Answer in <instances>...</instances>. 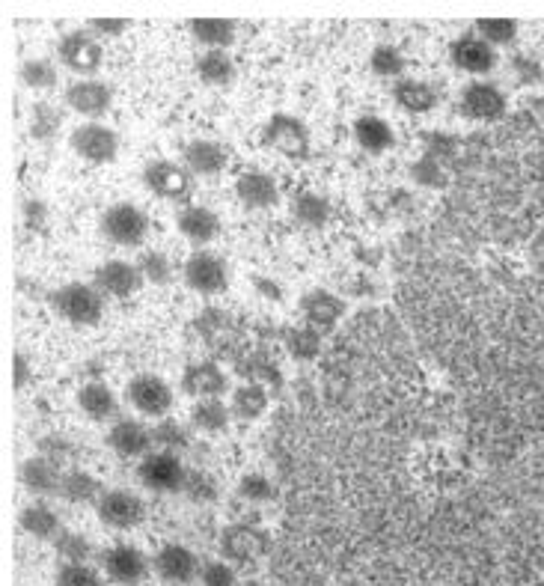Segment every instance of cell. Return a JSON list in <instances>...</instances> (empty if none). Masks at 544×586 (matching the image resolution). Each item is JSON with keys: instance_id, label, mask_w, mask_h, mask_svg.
Masks as SVG:
<instances>
[{"instance_id": "cell-1", "label": "cell", "mask_w": 544, "mask_h": 586, "mask_svg": "<svg viewBox=\"0 0 544 586\" xmlns=\"http://www.w3.org/2000/svg\"><path fill=\"white\" fill-rule=\"evenodd\" d=\"M51 307L60 319L78 328H93L105 319V295L96 283H66L51 295Z\"/></svg>"}, {"instance_id": "cell-2", "label": "cell", "mask_w": 544, "mask_h": 586, "mask_svg": "<svg viewBox=\"0 0 544 586\" xmlns=\"http://www.w3.org/2000/svg\"><path fill=\"white\" fill-rule=\"evenodd\" d=\"M143 185L167 203H188L194 194V173L185 164L158 158L143 167Z\"/></svg>"}, {"instance_id": "cell-3", "label": "cell", "mask_w": 544, "mask_h": 586, "mask_svg": "<svg viewBox=\"0 0 544 586\" xmlns=\"http://www.w3.org/2000/svg\"><path fill=\"white\" fill-rule=\"evenodd\" d=\"M262 143L274 152H280L283 158H292V161H304L310 158V131L307 125L292 114H271V119L265 122V131H262Z\"/></svg>"}, {"instance_id": "cell-4", "label": "cell", "mask_w": 544, "mask_h": 586, "mask_svg": "<svg viewBox=\"0 0 544 586\" xmlns=\"http://www.w3.org/2000/svg\"><path fill=\"white\" fill-rule=\"evenodd\" d=\"M125 399L134 405L137 414L152 417V420H164L170 414L173 402H176L173 387L161 375H152V372L134 375L125 387Z\"/></svg>"}, {"instance_id": "cell-5", "label": "cell", "mask_w": 544, "mask_h": 586, "mask_svg": "<svg viewBox=\"0 0 544 586\" xmlns=\"http://www.w3.org/2000/svg\"><path fill=\"white\" fill-rule=\"evenodd\" d=\"M102 235L116 247H140L149 235V218L134 203H113L102 215Z\"/></svg>"}, {"instance_id": "cell-6", "label": "cell", "mask_w": 544, "mask_h": 586, "mask_svg": "<svg viewBox=\"0 0 544 586\" xmlns=\"http://www.w3.org/2000/svg\"><path fill=\"white\" fill-rule=\"evenodd\" d=\"M57 54L66 63V69H72L81 78H93L102 69V60H105V48H102L99 36L90 33L87 27L66 33L57 45Z\"/></svg>"}, {"instance_id": "cell-7", "label": "cell", "mask_w": 544, "mask_h": 586, "mask_svg": "<svg viewBox=\"0 0 544 586\" xmlns=\"http://www.w3.org/2000/svg\"><path fill=\"white\" fill-rule=\"evenodd\" d=\"M140 482L149 488V491H158V494H176L185 488V479H188V468L182 465L179 453H167V450H155L149 456L140 459V468H137Z\"/></svg>"}, {"instance_id": "cell-8", "label": "cell", "mask_w": 544, "mask_h": 586, "mask_svg": "<svg viewBox=\"0 0 544 586\" xmlns=\"http://www.w3.org/2000/svg\"><path fill=\"white\" fill-rule=\"evenodd\" d=\"M96 512H99V521L110 530H134L146 518V503L134 491L110 488V491H105V497L96 503Z\"/></svg>"}, {"instance_id": "cell-9", "label": "cell", "mask_w": 544, "mask_h": 586, "mask_svg": "<svg viewBox=\"0 0 544 586\" xmlns=\"http://www.w3.org/2000/svg\"><path fill=\"white\" fill-rule=\"evenodd\" d=\"M182 277H185V283L194 292L209 295V298L226 292V286H229V268H226V262L220 259L218 253H212V250L191 253L185 268H182Z\"/></svg>"}, {"instance_id": "cell-10", "label": "cell", "mask_w": 544, "mask_h": 586, "mask_svg": "<svg viewBox=\"0 0 544 586\" xmlns=\"http://www.w3.org/2000/svg\"><path fill=\"white\" fill-rule=\"evenodd\" d=\"M271 548V539L265 530L253 527V524H229L220 533V551L223 560L229 563H256L259 557H265Z\"/></svg>"}, {"instance_id": "cell-11", "label": "cell", "mask_w": 544, "mask_h": 586, "mask_svg": "<svg viewBox=\"0 0 544 586\" xmlns=\"http://www.w3.org/2000/svg\"><path fill=\"white\" fill-rule=\"evenodd\" d=\"M152 569L155 575L170 586H188L191 581L200 578V569L203 563L197 560V554L185 545H176V542H167L158 548V554L152 557Z\"/></svg>"}, {"instance_id": "cell-12", "label": "cell", "mask_w": 544, "mask_h": 586, "mask_svg": "<svg viewBox=\"0 0 544 586\" xmlns=\"http://www.w3.org/2000/svg\"><path fill=\"white\" fill-rule=\"evenodd\" d=\"M102 569H105V575L113 584L131 586L143 584V578L149 575L152 563H149V557L140 548H134L128 542H116L102 554Z\"/></svg>"}, {"instance_id": "cell-13", "label": "cell", "mask_w": 544, "mask_h": 586, "mask_svg": "<svg viewBox=\"0 0 544 586\" xmlns=\"http://www.w3.org/2000/svg\"><path fill=\"white\" fill-rule=\"evenodd\" d=\"M458 108L461 114L476 122H494L506 114L509 108V99L506 93L491 84V81H470L464 90H461V99H458Z\"/></svg>"}, {"instance_id": "cell-14", "label": "cell", "mask_w": 544, "mask_h": 586, "mask_svg": "<svg viewBox=\"0 0 544 586\" xmlns=\"http://www.w3.org/2000/svg\"><path fill=\"white\" fill-rule=\"evenodd\" d=\"M72 149L87 164H110L119 155V137L102 122H84L72 131Z\"/></svg>"}, {"instance_id": "cell-15", "label": "cell", "mask_w": 544, "mask_h": 586, "mask_svg": "<svg viewBox=\"0 0 544 586\" xmlns=\"http://www.w3.org/2000/svg\"><path fill=\"white\" fill-rule=\"evenodd\" d=\"M449 60H452L455 69L479 78V75L494 72V66H497V48L488 45L479 33H464V36H458L449 45Z\"/></svg>"}, {"instance_id": "cell-16", "label": "cell", "mask_w": 544, "mask_h": 586, "mask_svg": "<svg viewBox=\"0 0 544 586\" xmlns=\"http://www.w3.org/2000/svg\"><path fill=\"white\" fill-rule=\"evenodd\" d=\"M66 105L75 114L96 122L99 117H105L113 105V87L96 78H78L66 87Z\"/></svg>"}, {"instance_id": "cell-17", "label": "cell", "mask_w": 544, "mask_h": 586, "mask_svg": "<svg viewBox=\"0 0 544 586\" xmlns=\"http://www.w3.org/2000/svg\"><path fill=\"white\" fill-rule=\"evenodd\" d=\"M143 271L137 262H128V259H108L96 268V286L102 289V295L108 298H131L143 289Z\"/></svg>"}, {"instance_id": "cell-18", "label": "cell", "mask_w": 544, "mask_h": 586, "mask_svg": "<svg viewBox=\"0 0 544 586\" xmlns=\"http://www.w3.org/2000/svg\"><path fill=\"white\" fill-rule=\"evenodd\" d=\"M152 429L140 420H113L108 432V447L122 459H143L152 450Z\"/></svg>"}, {"instance_id": "cell-19", "label": "cell", "mask_w": 544, "mask_h": 586, "mask_svg": "<svg viewBox=\"0 0 544 586\" xmlns=\"http://www.w3.org/2000/svg\"><path fill=\"white\" fill-rule=\"evenodd\" d=\"M229 381L226 372L220 369L215 360H200L185 366L182 372V390L194 399H220L226 393Z\"/></svg>"}, {"instance_id": "cell-20", "label": "cell", "mask_w": 544, "mask_h": 586, "mask_svg": "<svg viewBox=\"0 0 544 586\" xmlns=\"http://www.w3.org/2000/svg\"><path fill=\"white\" fill-rule=\"evenodd\" d=\"M235 197L241 200V206L253 209V212H262V209H271L277 206L280 200V188L274 182V176L262 173V170H247L238 176L235 182Z\"/></svg>"}, {"instance_id": "cell-21", "label": "cell", "mask_w": 544, "mask_h": 586, "mask_svg": "<svg viewBox=\"0 0 544 586\" xmlns=\"http://www.w3.org/2000/svg\"><path fill=\"white\" fill-rule=\"evenodd\" d=\"M345 313V301L327 289H313L301 298V316L307 319L310 328H316L319 334L333 331V325L342 319Z\"/></svg>"}, {"instance_id": "cell-22", "label": "cell", "mask_w": 544, "mask_h": 586, "mask_svg": "<svg viewBox=\"0 0 544 586\" xmlns=\"http://www.w3.org/2000/svg\"><path fill=\"white\" fill-rule=\"evenodd\" d=\"M18 479H21V485L30 494L45 497V494H60L63 470H60V465H54L51 459H45V456H33V459L21 462Z\"/></svg>"}, {"instance_id": "cell-23", "label": "cell", "mask_w": 544, "mask_h": 586, "mask_svg": "<svg viewBox=\"0 0 544 586\" xmlns=\"http://www.w3.org/2000/svg\"><path fill=\"white\" fill-rule=\"evenodd\" d=\"M176 227L191 244L203 247V244L215 241L220 235V218L209 206H185L176 215Z\"/></svg>"}, {"instance_id": "cell-24", "label": "cell", "mask_w": 544, "mask_h": 586, "mask_svg": "<svg viewBox=\"0 0 544 586\" xmlns=\"http://www.w3.org/2000/svg\"><path fill=\"white\" fill-rule=\"evenodd\" d=\"M182 161L194 176H218L226 170V149L215 140L197 137L182 149Z\"/></svg>"}, {"instance_id": "cell-25", "label": "cell", "mask_w": 544, "mask_h": 586, "mask_svg": "<svg viewBox=\"0 0 544 586\" xmlns=\"http://www.w3.org/2000/svg\"><path fill=\"white\" fill-rule=\"evenodd\" d=\"M78 408L93 420V423H108V420H116L119 414V402L113 396L105 381H90L78 390Z\"/></svg>"}, {"instance_id": "cell-26", "label": "cell", "mask_w": 544, "mask_h": 586, "mask_svg": "<svg viewBox=\"0 0 544 586\" xmlns=\"http://www.w3.org/2000/svg\"><path fill=\"white\" fill-rule=\"evenodd\" d=\"M18 524H21V530L30 539H39V542H54L63 533L60 515L48 503H30V506H24L21 515H18Z\"/></svg>"}, {"instance_id": "cell-27", "label": "cell", "mask_w": 544, "mask_h": 586, "mask_svg": "<svg viewBox=\"0 0 544 586\" xmlns=\"http://www.w3.org/2000/svg\"><path fill=\"white\" fill-rule=\"evenodd\" d=\"M393 99L408 114H429L437 108V90L420 78H399L393 87Z\"/></svg>"}, {"instance_id": "cell-28", "label": "cell", "mask_w": 544, "mask_h": 586, "mask_svg": "<svg viewBox=\"0 0 544 586\" xmlns=\"http://www.w3.org/2000/svg\"><path fill=\"white\" fill-rule=\"evenodd\" d=\"M354 140L360 143V149H366L369 155H384L387 149H393L396 137L390 122L375 114H363L354 119Z\"/></svg>"}, {"instance_id": "cell-29", "label": "cell", "mask_w": 544, "mask_h": 586, "mask_svg": "<svg viewBox=\"0 0 544 586\" xmlns=\"http://www.w3.org/2000/svg\"><path fill=\"white\" fill-rule=\"evenodd\" d=\"M60 497L69 503H99L105 497V485L90 470H63Z\"/></svg>"}, {"instance_id": "cell-30", "label": "cell", "mask_w": 544, "mask_h": 586, "mask_svg": "<svg viewBox=\"0 0 544 586\" xmlns=\"http://www.w3.org/2000/svg\"><path fill=\"white\" fill-rule=\"evenodd\" d=\"M188 30H191V36H194L200 45H206L209 51H212V48L226 51V48L235 42L238 24H235L232 18H194V21H188Z\"/></svg>"}, {"instance_id": "cell-31", "label": "cell", "mask_w": 544, "mask_h": 586, "mask_svg": "<svg viewBox=\"0 0 544 586\" xmlns=\"http://www.w3.org/2000/svg\"><path fill=\"white\" fill-rule=\"evenodd\" d=\"M232 414L238 417V420H244V423H253V420H259L265 411H268V390H265V384H256V381H247V384H241L235 393H232Z\"/></svg>"}, {"instance_id": "cell-32", "label": "cell", "mask_w": 544, "mask_h": 586, "mask_svg": "<svg viewBox=\"0 0 544 586\" xmlns=\"http://www.w3.org/2000/svg\"><path fill=\"white\" fill-rule=\"evenodd\" d=\"M197 75L203 84L209 87H229L235 81V60L229 57V51L212 48L206 54H200L197 60Z\"/></svg>"}, {"instance_id": "cell-33", "label": "cell", "mask_w": 544, "mask_h": 586, "mask_svg": "<svg viewBox=\"0 0 544 586\" xmlns=\"http://www.w3.org/2000/svg\"><path fill=\"white\" fill-rule=\"evenodd\" d=\"M232 408L223 405V399H197L191 408V426L206 435H218L229 429Z\"/></svg>"}, {"instance_id": "cell-34", "label": "cell", "mask_w": 544, "mask_h": 586, "mask_svg": "<svg viewBox=\"0 0 544 586\" xmlns=\"http://www.w3.org/2000/svg\"><path fill=\"white\" fill-rule=\"evenodd\" d=\"M292 218L307 230H322L330 221V203L316 191H304L292 200Z\"/></svg>"}, {"instance_id": "cell-35", "label": "cell", "mask_w": 544, "mask_h": 586, "mask_svg": "<svg viewBox=\"0 0 544 586\" xmlns=\"http://www.w3.org/2000/svg\"><path fill=\"white\" fill-rule=\"evenodd\" d=\"M21 84L27 90H54L57 87V66L45 57H30L21 63Z\"/></svg>"}, {"instance_id": "cell-36", "label": "cell", "mask_w": 544, "mask_h": 586, "mask_svg": "<svg viewBox=\"0 0 544 586\" xmlns=\"http://www.w3.org/2000/svg\"><path fill=\"white\" fill-rule=\"evenodd\" d=\"M152 441H155V447H158V450H167V453H182V450H188V447H191V432H188L182 423H176V420L164 417V420H158V423L152 426Z\"/></svg>"}, {"instance_id": "cell-37", "label": "cell", "mask_w": 544, "mask_h": 586, "mask_svg": "<svg viewBox=\"0 0 544 586\" xmlns=\"http://www.w3.org/2000/svg\"><path fill=\"white\" fill-rule=\"evenodd\" d=\"M54 551L63 563H90L93 557V542L84 536V533H72V530H63L57 539H54Z\"/></svg>"}, {"instance_id": "cell-38", "label": "cell", "mask_w": 544, "mask_h": 586, "mask_svg": "<svg viewBox=\"0 0 544 586\" xmlns=\"http://www.w3.org/2000/svg\"><path fill=\"white\" fill-rule=\"evenodd\" d=\"M518 30L521 24L512 21V18H482L476 21V33L488 42V45H512L518 39Z\"/></svg>"}, {"instance_id": "cell-39", "label": "cell", "mask_w": 544, "mask_h": 586, "mask_svg": "<svg viewBox=\"0 0 544 586\" xmlns=\"http://www.w3.org/2000/svg\"><path fill=\"white\" fill-rule=\"evenodd\" d=\"M369 69L378 78H399L405 72V57L396 45H375L369 54Z\"/></svg>"}, {"instance_id": "cell-40", "label": "cell", "mask_w": 544, "mask_h": 586, "mask_svg": "<svg viewBox=\"0 0 544 586\" xmlns=\"http://www.w3.org/2000/svg\"><path fill=\"white\" fill-rule=\"evenodd\" d=\"M140 271H143V280L146 283H155V286H164L173 280V262L164 250H146L140 259H137Z\"/></svg>"}, {"instance_id": "cell-41", "label": "cell", "mask_w": 544, "mask_h": 586, "mask_svg": "<svg viewBox=\"0 0 544 586\" xmlns=\"http://www.w3.org/2000/svg\"><path fill=\"white\" fill-rule=\"evenodd\" d=\"M286 346H289V352L295 354L298 360H313L319 354V349H322V334L316 328H310V325L289 328L286 331Z\"/></svg>"}, {"instance_id": "cell-42", "label": "cell", "mask_w": 544, "mask_h": 586, "mask_svg": "<svg viewBox=\"0 0 544 586\" xmlns=\"http://www.w3.org/2000/svg\"><path fill=\"white\" fill-rule=\"evenodd\" d=\"M238 497H244L250 503H268L277 497V485L265 473H244L238 479Z\"/></svg>"}, {"instance_id": "cell-43", "label": "cell", "mask_w": 544, "mask_h": 586, "mask_svg": "<svg viewBox=\"0 0 544 586\" xmlns=\"http://www.w3.org/2000/svg\"><path fill=\"white\" fill-rule=\"evenodd\" d=\"M54 586H105L102 575L87 563H60Z\"/></svg>"}, {"instance_id": "cell-44", "label": "cell", "mask_w": 544, "mask_h": 586, "mask_svg": "<svg viewBox=\"0 0 544 586\" xmlns=\"http://www.w3.org/2000/svg\"><path fill=\"white\" fill-rule=\"evenodd\" d=\"M60 125H63V114H60L57 108H51V105H45V102L33 105V114H30V134H33L36 140L54 137V134L60 131Z\"/></svg>"}, {"instance_id": "cell-45", "label": "cell", "mask_w": 544, "mask_h": 586, "mask_svg": "<svg viewBox=\"0 0 544 586\" xmlns=\"http://www.w3.org/2000/svg\"><path fill=\"white\" fill-rule=\"evenodd\" d=\"M191 500H197V503H209V500H215L218 497V485H215V479L209 476V473H203V470H188V479H185V488H182Z\"/></svg>"}, {"instance_id": "cell-46", "label": "cell", "mask_w": 544, "mask_h": 586, "mask_svg": "<svg viewBox=\"0 0 544 586\" xmlns=\"http://www.w3.org/2000/svg\"><path fill=\"white\" fill-rule=\"evenodd\" d=\"M200 584L203 586H235L238 575L229 566V560H206L200 569Z\"/></svg>"}, {"instance_id": "cell-47", "label": "cell", "mask_w": 544, "mask_h": 586, "mask_svg": "<svg viewBox=\"0 0 544 586\" xmlns=\"http://www.w3.org/2000/svg\"><path fill=\"white\" fill-rule=\"evenodd\" d=\"M39 456H45L63 468V462H69L75 456V447L63 435H45V438H39Z\"/></svg>"}, {"instance_id": "cell-48", "label": "cell", "mask_w": 544, "mask_h": 586, "mask_svg": "<svg viewBox=\"0 0 544 586\" xmlns=\"http://www.w3.org/2000/svg\"><path fill=\"white\" fill-rule=\"evenodd\" d=\"M244 372V378L247 381H256V384H262V381H280V375H277V366H274V360H268V357H250L244 366H241Z\"/></svg>"}, {"instance_id": "cell-49", "label": "cell", "mask_w": 544, "mask_h": 586, "mask_svg": "<svg viewBox=\"0 0 544 586\" xmlns=\"http://www.w3.org/2000/svg\"><path fill=\"white\" fill-rule=\"evenodd\" d=\"M87 30L90 33H96L99 39H116V36H122L125 30H128V21L125 18H93L90 24H87Z\"/></svg>"}, {"instance_id": "cell-50", "label": "cell", "mask_w": 544, "mask_h": 586, "mask_svg": "<svg viewBox=\"0 0 544 586\" xmlns=\"http://www.w3.org/2000/svg\"><path fill=\"white\" fill-rule=\"evenodd\" d=\"M30 378H33V366L27 363L24 354L18 352L15 354V360H12V381H15V390H24Z\"/></svg>"}, {"instance_id": "cell-51", "label": "cell", "mask_w": 544, "mask_h": 586, "mask_svg": "<svg viewBox=\"0 0 544 586\" xmlns=\"http://www.w3.org/2000/svg\"><path fill=\"white\" fill-rule=\"evenodd\" d=\"M42 215H45L42 203H39V200H36V203L30 200V203H27V221H30V227H33V230H39V227H42Z\"/></svg>"}, {"instance_id": "cell-52", "label": "cell", "mask_w": 544, "mask_h": 586, "mask_svg": "<svg viewBox=\"0 0 544 586\" xmlns=\"http://www.w3.org/2000/svg\"><path fill=\"white\" fill-rule=\"evenodd\" d=\"M253 283H256V286H259V289H262V292H265L268 298L280 301V295H283V292H280V286H277V283H268L265 277H253Z\"/></svg>"}, {"instance_id": "cell-53", "label": "cell", "mask_w": 544, "mask_h": 586, "mask_svg": "<svg viewBox=\"0 0 544 586\" xmlns=\"http://www.w3.org/2000/svg\"><path fill=\"white\" fill-rule=\"evenodd\" d=\"M131 586H140V584H131Z\"/></svg>"}]
</instances>
